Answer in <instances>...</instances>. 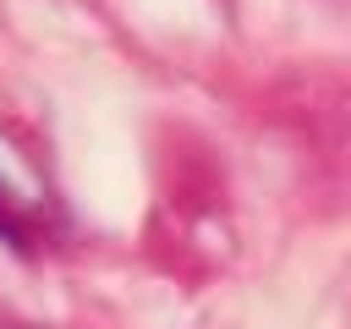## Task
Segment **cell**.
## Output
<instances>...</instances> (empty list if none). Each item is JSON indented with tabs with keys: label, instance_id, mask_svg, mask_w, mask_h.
I'll return each mask as SVG.
<instances>
[{
	"label": "cell",
	"instance_id": "cell-1",
	"mask_svg": "<svg viewBox=\"0 0 351 329\" xmlns=\"http://www.w3.org/2000/svg\"><path fill=\"white\" fill-rule=\"evenodd\" d=\"M0 329H11V324H0Z\"/></svg>",
	"mask_w": 351,
	"mask_h": 329
}]
</instances>
